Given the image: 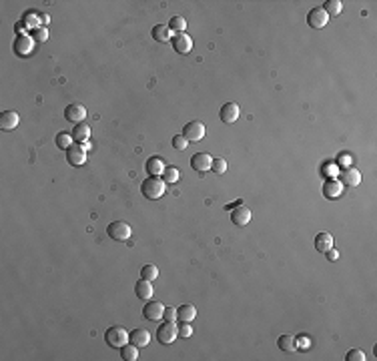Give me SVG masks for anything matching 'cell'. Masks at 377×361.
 <instances>
[{
  "mask_svg": "<svg viewBox=\"0 0 377 361\" xmlns=\"http://www.w3.org/2000/svg\"><path fill=\"white\" fill-rule=\"evenodd\" d=\"M165 189H167V183H165L161 177H148V179H144L142 185H140L142 197H146V199H150V201L161 199V197L165 195Z\"/></svg>",
  "mask_w": 377,
  "mask_h": 361,
  "instance_id": "obj_1",
  "label": "cell"
},
{
  "mask_svg": "<svg viewBox=\"0 0 377 361\" xmlns=\"http://www.w3.org/2000/svg\"><path fill=\"white\" fill-rule=\"evenodd\" d=\"M105 341H107L111 347L121 349L123 345L128 343V333H126L125 327H121V325H113V327L107 329V333H105Z\"/></svg>",
  "mask_w": 377,
  "mask_h": 361,
  "instance_id": "obj_2",
  "label": "cell"
},
{
  "mask_svg": "<svg viewBox=\"0 0 377 361\" xmlns=\"http://www.w3.org/2000/svg\"><path fill=\"white\" fill-rule=\"evenodd\" d=\"M205 134H207V128H205V124H203L201 120H191V122H187L185 128H183V136H185L189 142H199V140H203Z\"/></svg>",
  "mask_w": 377,
  "mask_h": 361,
  "instance_id": "obj_3",
  "label": "cell"
},
{
  "mask_svg": "<svg viewBox=\"0 0 377 361\" xmlns=\"http://www.w3.org/2000/svg\"><path fill=\"white\" fill-rule=\"evenodd\" d=\"M177 337H179V329H177L175 321H165L163 325L157 327V339H159L163 345H171Z\"/></svg>",
  "mask_w": 377,
  "mask_h": 361,
  "instance_id": "obj_4",
  "label": "cell"
},
{
  "mask_svg": "<svg viewBox=\"0 0 377 361\" xmlns=\"http://www.w3.org/2000/svg\"><path fill=\"white\" fill-rule=\"evenodd\" d=\"M107 233H109V237L115 239V241H126V239L132 235V229H130V225L125 223V221H115V223H111V225L107 227Z\"/></svg>",
  "mask_w": 377,
  "mask_h": 361,
  "instance_id": "obj_5",
  "label": "cell"
},
{
  "mask_svg": "<svg viewBox=\"0 0 377 361\" xmlns=\"http://www.w3.org/2000/svg\"><path fill=\"white\" fill-rule=\"evenodd\" d=\"M64 119L70 120V122H74V124L85 122V119H87V109H85L83 105H79V103H72V105H68V107L64 109Z\"/></svg>",
  "mask_w": 377,
  "mask_h": 361,
  "instance_id": "obj_6",
  "label": "cell"
},
{
  "mask_svg": "<svg viewBox=\"0 0 377 361\" xmlns=\"http://www.w3.org/2000/svg\"><path fill=\"white\" fill-rule=\"evenodd\" d=\"M173 48L179 52V54H189L193 50V38L187 34V32H177L173 38Z\"/></svg>",
  "mask_w": 377,
  "mask_h": 361,
  "instance_id": "obj_7",
  "label": "cell"
},
{
  "mask_svg": "<svg viewBox=\"0 0 377 361\" xmlns=\"http://www.w3.org/2000/svg\"><path fill=\"white\" fill-rule=\"evenodd\" d=\"M251 217H253V213H251L245 205H239V207H235V209L231 211V221H233V225H237V227L249 225Z\"/></svg>",
  "mask_w": 377,
  "mask_h": 361,
  "instance_id": "obj_8",
  "label": "cell"
},
{
  "mask_svg": "<svg viewBox=\"0 0 377 361\" xmlns=\"http://www.w3.org/2000/svg\"><path fill=\"white\" fill-rule=\"evenodd\" d=\"M142 315H144V319H148V321H159V319H163V315H165V305L159 303V301H148V303L144 305V309H142Z\"/></svg>",
  "mask_w": 377,
  "mask_h": 361,
  "instance_id": "obj_9",
  "label": "cell"
},
{
  "mask_svg": "<svg viewBox=\"0 0 377 361\" xmlns=\"http://www.w3.org/2000/svg\"><path fill=\"white\" fill-rule=\"evenodd\" d=\"M307 22H309L311 28H323V26L329 22V16H327V12L323 10V6L311 8L309 14H307Z\"/></svg>",
  "mask_w": 377,
  "mask_h": 361,
  "instance_id": "obj_10",
  "label": "cell"
},
{
  "mask_svg": "<svg viewBox=\"0 0 377 361\" xmlns=\"http://www.w3.org/2000/svg\"><path fill=\"white\" fill-rule=\"evenodd\" d=\"M32 48H34L32 36H28V34H18L16 36V40H14V52L18 56H28L32 52Z\"/></svg>",
  "mask_w": 377,
  "mask_h": 361,
  "instance_id": "obj_11",
  "label": "cell"
},
{
  "mask_svg": "<svg viewBox=\"0 0 377 361\" xmlns=\"http://www.w3.org/2000/svg\"><path fill=\"white\" fill-rule=\"evenodd\" d=\"M85 161H87V153L81 149V144L66 149V163L70 167H81V165H85Z\"/></svg>",
  "mask_w": 377,
  "mask_h": 361,
  "instance_id": "obj_12",
  "label": "cell"
},
{
  "mask_svg": "<svg viewBox=\"0 0 377 361\" xmlns=\"http://www.w3.org/2000/svg\"><path fill=\"white\" fill-rule=\"evenodd\" d=\"M341 193H343V183L339 179H327L323 183V197L325 199L333 201V199L341 197Z\"/></svg>",
  "mask_w": 377,
  "mask_h": 361,
  "instance_id": "obj_13",
  "label": "cell"
},
{
  "mask_svg": "<svg viewBox=\"0 0 377 361\" xmlns=\"http://www.w3.org/2000/svg\"><path fill=\"white\" fill-rule=\"evenodd\" d=\"M219 117H221L223 122H227V124L235 122L239 119V105L237 103H225L221 107V111H219Z\"/></svg>",
  "mask_w": 377,
  "mask_h": 361,
  "instance_id": "obj_14",
  "label": "cell"
},
{
  "mask_svg": "<svg viewBox=\"0 0 377 361\" xmlns=\"http://www.w3.org/2000/svg\"><path fill=\"white\" fill-rule=\"evenodd\" d=\"M211 165H213V159H211L207 153H197V155L191 157V167H193L197 173L211 171Z\"/></svg>",
  "mask_w": 377,
  "mask_h": 361,
  "instance_id": "obj_15",
  "label": "cell"
},
{
  "mask_svg": "<svg viewBox=\"0 0 377 361\" xmlns=\"http://www.w3.org/2000/svg\"><path fill=\"white\" fill-rule=\"evenodd\" d=\"M128 341L136 347H146L148 341H150V333L144 329V327H138V329H132L128 333Z\"/></svg>",
  "mask_w": 377,
  "mask_h": 361,
  "instance_id": "obj_16",
  "label": "cell"
},
{
  "mask_svg": "<svg viewBox=\"0 0 377 361\" xmlns=\"http://www.w3.org/2000/svg\"><path fill=\"white\" fill-rule=\"evenodd\" d=\"M134 293H136L138 299L148 301L150 297H153L155 291H153V285H150V281H146V279H138L136 285H134Z\"/></svg>",
  "mask_w": 377,
  "mask_h": 361,
  "instance_id": "obj_17",
  "label": "cell"
},
{
  "mask_svg": "<svg viewBox=\"0 0 377 361\" xmlns=\"http://www.w3.org/2000/svg\"><path fill=\"white\" fill-rule=\"evenodd\" d=\"M18 115L14 111H4L2 115H0V128L2 130H12L18 126Z\"/></svg>",
  "mask_w": 377,
  "mask_h": 361,
  "instance_id": "obj_18",
  "label": "cell"
},
{
  "mask_svg": "<svg viewBox=\"0 0 377 361\" xmlns=\"http://www.w3.org/2000/svg\"><path fill=\"white\" fill-rule=\"evenodd\" d=\"M165 161L161 159V157H150L148 161H146V173L150 175V177H161L163 173H165Z\"/></svg>",
  "mask_w": 377,
  "mask_h": 361,
  "instance_id": "obj_19",
  "label": "cell"
},
{
  "mask_svg": "<svg viewBox=\"0 0 377 361\" xmlns=\"http://www.w3.org/2000/svg\"><path fill=\"white\" fill-rule=\"evenodd\" d=\"M343 185H349V187H357L359 183H361V173L357 171V169H353V167H347V169H343V173H341V179H339Z\"/></svg>",
  "mask_w": 377,
  "mask_h": 361,
  "instance_id": "obj_20",
  "label": "cell"
},
{
  "mask_svg": "<svg viewBox=\"0 0 377 361\" xmlns=\"http://www.w3.org/2000/svg\"><path fill=\"white\" fill-rule=\"evenodd\" d=\"M72 138L77 140V142H89V138H91V126H89L87 122H79V124H74Z\"/></svg>",
  "mask_w": 377,
  "mask_h": 361,
  "instance_id": "obj_21",
  "label": "cell"
},
{
  "mask_svg": "<svg viewBox=\"0 0 377 361\" xmlns=\"http://www.w3.org/2000/svg\"><path fill=\"white\" fill-rule=\"evenodd\" d=\"M331 247H333V235H329V233H319V235L315 237V249H317L319 253H327Z\"/></svg>",
  "mask_w": 377,
  "mask_h": 361,
  "instance_id": "obj_22",
  "label": "cell"
},
{
  "mask_svg": "<svg viewBox=\"0 0 377 361\" xmlns=\"http://www.w3.org/2000/svg\"><path fill=\"white\" fill-rule=\"evenodd\" d=\"M153 38L159 40V42H169V40L173 38L169 24H157V26L153 28Z\"/></svg>",
  "mask_w": 377,
  "mask_h": 361,
  "instance_id": "obj_23",
  "label": "cell"
},
{
  "mask_svg": "<svg viewBox=\"0 0 377 361\" xmlns=\"http://www.w3.org/2000/svg\"><path fill=\"white\" fill-rule=\"evenodd\" d=\"M195 317H197V309H195L193 305H181V307L177 309V319H179V321L191 323Z\"/></svg>",
  "mask_w": 377,
  "mask_h": 361,
  "instance_id": "obj_24",
  "label": "cell"
},
{
  "mask_svg": "<svg viewBox=\"0 0 377 361\" xmlns=\"http://www.w3.org/2000/svg\"><path fill=\"white\" fill-rule=\"evenodd\" d=\"M277 345H279L281 351H287V353H293L297 349V343H295L293 335H281L279 341H277Z\"/></svg>",
  "mask_w": 377,
  "mask_h": 361,
  "instance_id": "obj_25",
  "label": "cell"
},
{
  "mask_svg": "<svg viewBox=\"0 0 377 361\" xmlns=\"http://www.w3.org/2000/svg\"><path fill=\"white\" fill-rule=\"evenodd\" d=\"M121 357L126 359V361H136L138 359V347L132 345V343H126L121 347Z\"/></svg>",
  "mask_w": 377,
  "mask_h": 361,
  "instance_id": "obj_26",
  "label": "cell"
},
{
  "mask_svg": "<svg viewBox=\"0 0 377 361\" xmlns=\"http://www.w3.org/2000/svg\"><path fill=\"white\" fill-rule=\"evenodd\" d=\"M323 10L327 12V16H337V14H341L343 4H341V0H327Z\"/></svg>",
  "mask_w": 377,
  "mask_h": 361,
  "instance_id": "obj_27",
  "label": "cell"
},
{
  "mask_svg": "<svg viewBox=\"0 0 377 361\" xmlns=\"http://www.w3.org/2000/svg\"><path fill=\"white\" fill-rule=\"evenodd\" d=\"M159 277V267L157 265H144L140 269V279H146V281H155Z\"/></svg>",
  "mask_w": 377,
  "mask_h": 361,
  "instance_id": "obj_28",
  "label": "cell"
},
{
  "mask_svg": "<svg viewBox=\"0 0 377 361\" xmlns=\"http://www.w3.org/2000/svg\"><path fill=\"white\" fill-rule=\"evenodd\" d=\"M54 142H56V147L58 149H68V147H72V134H68V132H58L56 134V138H54Z\"/></svg>",
  "mask_w": 377,
  "mask_h": 361,
  "instance_id": "obj_29",
  "label": "cell"
},
{
  "mask_svg": "<svg viewBox=\"0 0 377 361\" xmlns=\"http://www.w3.org/2000/svg\"><path fill=\"white\" fill-rule=\"evenodd\" d=\"M179 177H181V173H179V169H175V167H167L165 173H163V181H165V183H171V185L177 183Z\"/></svg>",
  "mask_w": 377,
  "mask_h": 361,
  "instance_id": "obj_30",
  "label": "cell"
},
{
  "mask_svg": "<svg viewBox=\"0 0 377 361\" xmlns=\"http://www.w3.org/2000/svg\"><path fill=\"white\" fill-rule=\"evenodd\" d=\"M169 28H171V30H177V32H185L187 20H185L183 16H173L171 22H169Z\"/></svg>",
  "mask_w": 377,
  "mask_h": 361,
  "instance_id": "obj_31",
  "label": "cell"
},
{
  "mask_svg": "<svg viewBox=\"0 0 377 361\" xmlns=\"http://www.w3.org/2000/svg\"><path fill=\"white\" fill-rule=\"evenodd\" d=\"M211 171H213V173H217V175H223L225 171H227V161H223V159H213Z\"/></svg>",
  "mask_w": 377,
  "mask_h": 361,
  "instance_id": "obj_32",
  "label": "cell"
},
{
  "mask_svg": "<svg viewBox=\"0 0 377 361\" xmlns=\"http://www.w3.org/2000/svg\"><path fill=\"white\" fill-rule=\"evenodd\" d=\"M173 147H175L177 151H185V149L189 147V140H187L183 134H175V136H173Z\"/></svg>",
  "mask_w": 377,
  "mask_h": 361,
  "instance_id": "obj_33",
  "label": "cell"
},
{
  "mask_svg": "<svg viewBox=\"0 0 377 361\" xmlns=\"http://www.w3.org/2000/svg\"><path fill=\"white\" fill-rule=\"evenodd\" d=\"M345 359H347V361H363V359H365V353H363L361 349H351V351H347Z\"/></svg>",
  "mask_w": 377,
  "mask_h": 361,
  "instance_id": "obj_34",
  "label": "cell"
},
{
  "mask_svg": "<svg viewBox=\"0 0 377 361\" xmlns=\"http://www.w3.org/2000/svg\"><path fill=\"white\" fill-rule=\"evenodd\" d=\"M177 329H179V337H191L193 335V329H191V325L189 323H185V321H181V325H177Z\"/></svg>",
  "mask_w": 377,
  "mask_h": 361,
  "instance_id": "obj_35",
  "label": "cell"
},
{
  "mask_svg": "<svg viewBox=\"0 0 377 361\" xmlns=\"http://www.w3.org/2000/svg\"><path fill=\"white\" fill-rule=\"evenodd\" d=\"M167 321H177V309L173 307H165V315H163Z\"/></svg>",
  "mask_w": 377,
  "mask_h": 361,
  "instance_id": "obj_36",
  "label": "cell"
},
{
  "mask_svg": "<svg viewBox=\"0 0 377 361\" xmlns=\"http://www.w3.org/2000/svg\"><path fill=\"white\" fill-rule=\"evenodd\" d=\"M295 343H297V347H309V337H307V335H303V337L295 339Z\"/></svg>",
  "mask_w": 377,
  "mask_h": 361,
  "instance_id": "obj_37",
  "label": "cell"
},
{
  "mask_svg": "<svg viewBox=\"0 0 377 361\" xmlns=\"http://www.w3.org/2000/svg\"><path fill=\"white\" fill-rule=\"evenodd\" d=\"M337 257H339V253H337V251H335V249H333V247H331V249H329V251H327V259H329V261H335V259H337Z\"/></svg>",
  "mask_w": 377,
  "mask_h": 361,
  "instance_id": "obj_38",
  "label": "cell"
},
{
  "mask_svg": "<svg viewBox=\"0 0 377 361\" xmlns=\"http://www.w3.org/2000/svg\"><path fill=\"white\" fill-rule=\"evenodd\" d=\"M341 163H345V165H343V167H345V169H347V167H349V165H351V159H349V157H347V155H343V157H341Z\"/></svg>",
  "mask_w": 377,
  "mask_h": 361,
  "instance_id": "obj_39",
  "label": "cell"
},
{
  "mask_svg": "<svg viewBox=\"0 0 377 361\" xmlns=\"http://www.w3.org/2000/svg\"><path fill=\"white\" fill-rule=\"evenodd\" d=\"M81 149H83V151H85V153H87V151H89V149H91V147H89V142H81Z\"/></svg>",
  "mask_w": 377,
  "mask_h": 361,
  "instance_id": "obj_40",
  "label": "cell"
}]
</instances>
